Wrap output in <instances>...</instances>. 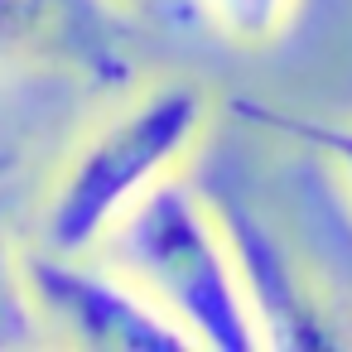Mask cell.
<instances>
[{
    "label": "cell",
    "instance_id": "cell-2",
    "mask_svg": "<svg viewBox=\"0 0 352 352\" xmlns=\"http://www.w3.org/2000/svg\"><path fill=\"white\" fill-rule=\"evenodd\" d=\"M97 256H107L121 275H131L193 338V347L212 352L261 347L217 203L188 174H169L164 184H155L107 232Z\"/></svg>",
    "mask_w": 352,
    "mask_h": 352
},
{
    "label": "cell",
    "instance_id": "cell-8",
    "mask_svg": "<svg viewBox=\"0 0 352 352\" xmlns=\"http://www.w3.org/2000/svg\"><path fill=\"white\" fill-rule=\"evenodd\" d=\"M39 338H44V314L25 280V261L0 241V352L30 347Z\"/></svg>",
    "mask_w": 352,
    "mask_h": 352
},
{
    "label": "cell",
    "instance_id": "cell-5",
    "mask_svg": "<svg viewBox=\"0 0 352 352\" xmlns=\"http://www.w3.org/2000/svg\"><path fill=\"white\" fill-rule=\"evenodd\" d=\"M126 34L131 15L116 0H0V63L116 87L131 78Z\"/></svg>",
    "mask_w": 352,
    "mask_h": 352
},
{
    "label": "cell",
    "instance_id": "cell-6",
    "mask_svg": "<svg viewBox=\"0 0 352 352\" xmlns=\"http://www.w3.org/2000/svg\"><path fill=\"white\" fill-rule=\"evenodd\" d=\"M232 111L246 126H256V131H265L275 140H289V145L328 160L338 169V179L352 188V116H309V111H285V107L251 102V97L232 102Z\"/></svg>",
    "mask_w": 352,
    "mask_h": 352
},
{
    "label": "cell",
    "instance_id": "cell-3",
    "mask_svg": "<svg viewBox=\"0 0 352 352\" xmlns=\"http://www.w3.org/2000/svg\"><path fill=\"white\" fill-rule=\"evenodd\" d=\"M25 261V280L44 314V328L73 347L92 352H188L193 338L107 256H68L34 246Z\"/></svg>",
    "mask_w": 352,
    "mask_h": 352
},
{
    "label": "cell",
    "instance_id": "cell-4",
    "mask_svg": "<svg viewBox=\"0 0 352 352\" xmlns=\"http://www.w3.org/2000/svg\"><path fill=\"white\" fill-rule=\"evenodd\" d=\"M212 203L227 227L261 347H280V352L352 347V304L338 289H328V280L261 212L232 203L227 193H212Z\"/></svg>",
    "mask_w": 352,
    "mask_h": 352
},
{
    "label": "cell",
    "instance_id": "cell-9",
    "mask_svg": "<svg viewBox=\"0 0 352 352\" xmlns=\"http://www.w3.org/2000/svg\"><path fill=\"white\" fill-rule=\"evenodd\" d=\"M116 6L131 20H160V25H179V20H193L198 15L193 0H116Z\"/></svg>",
    "mask_w": 352,
    "mask_h": 352
},
{
    "label": "cell",
    "instance_id": "cell-7",
    "mask_svg": "<svg viewBox=\"0 0 352 352\" xmlns=\"http://www.w3.org/2000/svg\"><path fill=\"white\" fill-rule=\"evenodd\" d=\"M193 6H198V20H208L227 44L265 49L289 30L299 0H193Z\"/></svg>",
    "mask_w": 352,
    "mask_h": 352
},
{
    "label": "cell",
    "instance_id": "cell-1",
    "mask_svg": "<svg viewBox=\"0 0 352 352\" xmlns=\"http://www.w3.org/2000/svg\"><path fill=\"white\" fill-rule=\"evenodd\" d=\"M212 126V97L193 78H164L111 102L63 155L44 208L39 246L87 256L169 174H184Z\"/></svg>",
    "mask_w": 352,
    "mask_h": 352
}]
</instances>
